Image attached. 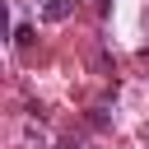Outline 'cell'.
I'll return each mask as SVG.
<instances>
[{"instance_id":"obj_1","label":"cell","mask_w":149,"mask_h":149,"mask_svg":"<svg viewBox=\"0 0 149 149\" xmlns=\"http://www.w3.org/2000/svg\"><path fill=\"white\" fill-rule=\"evenodd\" d=\"M70 9H74V0H47L42 19H47V23H61V19H70Z\"/></svg>"},{"instance_id":"obj_2","label":"cell","mask_w":149,"mask_h":149,"mask_svg":"<svg viewBox=\"0 0 149 149\" xmlns=\"http://www.w3.org/2000/svg\"><path fill=\"white\" fill-rule=\"evenodd\" d=\"M14 42H19V47H28V42H33V28H28V23H19V28H14Z\"/></svg>"}]
</instances>
